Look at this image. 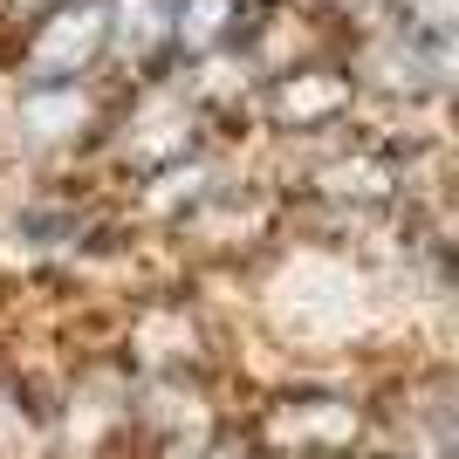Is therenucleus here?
<instances>
[{
    "label": "nucleus",
    "instance_id": "423d86ee",
    "mask_svg": "<svg viewBox=\"0 0 459 459\" xmlns=\"http://www.w3.org/2000/svg\"><path fill=\"white\" fill-rule=\"evenodd\" d=\"M247 0H172V28H165V48H178L186 62H206L220 48L240 41L247 28Z\"/></svg>",
    "mask_w": 459,
    "mask_h": 459
},
{
    "label": "nucleus",
    "instance_id": "f257e3e1",
    "mask_svg": "<svg viewBox=\"0 0 459 459\" xmlns=\"http://www.w3.org/2000/svg\"><path fill=\"white\" fill-rule=\"evenodd\" d=\"M110 56V0H48L21 41V82H82Z\"/></svg>",
    "mask_w": 459,
    "mask_h": 459
},
{
    "label": "nucleus",
    "instance_id": "6e6552de",
    "mask_svg": "<svg viewBox=\"0 0 459 459\" xmlns=\"http://www.w3.org/2000/svg\"><path fill=\"white\" fill-rule=\"evenodd\" d=\"M398 7V28L425 48H453V28H459V0H391Z\"/></svg>",
    "mask_w": 459,
    "mask_h": 459
},
{
    "label": "nucleus",
    "instance_id": "39448f33",
    "mask_svg": "<svg viewBox=\"0 0 459 459\" xmlns=\"http://www.w3.org/2000/svg\"><path fill=\"white\" fill-rule=\"evenodd\" d=\"M308 186L323 192V199H336V206H384V199L398 192V172H391L384 152L350 144V152H329L323 165L308 172Z\"/></svg>",
    "mask_w": 459,
    "mask_h": 459
},
{
    "label": "nucleus",
    "instance_id": "20e7f679",
    "mask_svg": "<svg viewBox=\"0 0 459 459\" xmlns=\"http://www.w3.org/2000/svg\"><path fill=\"white\" fill-rule=\"evenodd\" d=\"M199 158V103L192 96H152L144 110H131V131H124V165H144V172H172Z\"/></svg>",
    "mask_w": 459,
    "mask_h": 459
},
{
    "label": "nucleus",
    "instance_id": "0eeeda50",
    "mask_svg": "<svg viewBox=\"0 0 459 459\" xmlns=\"http://www.w3.org/2000/svg\"><path fill=\"white\" fill-rule=\"evenodd\" d=\"M165 28H172V0H110V48L124 41V56L165 48Z\"/></svg>",
    "mask_w": 459,
    "mask_h": 459
},
{
    "label": "nucleus",
    "instance_id": "1a4fd4ad",
    "mask_svg": "<svg viewBox=\"0 0 459 459\" xmlns=\"http://www.w3.org/2000/svg\"><path fill=\"white\" fill-rule=\"evenodd\" d=\"M316 7H329V14H350V21H364L370 7H384V0H316Z\"/></svg>",
    "mask_w": 459,
    "mask_h": 459
},
{
    "label": "nucleus",
    "instance_id": "f03ea898",
    "mask_svg": "<svg viewBox=\"0 0 459 459\" xmlns=\"http://www.w3.org/2000/svg\"><path fill=\"white\" fill-rule=\"evenodd\" d=\"M350 103H357V82L343 62H295V69H274L261 82V117L295 137L329 131L336 117H350Z\"/></svg>",
    "mask_w": 459,
    "mask_h": 459
},
{
    "label": "nucleus",
    "instance_id": "9d476101",
    "mask_svg": "<svg viewBox=\"0 0 459 459\" xmlns=\"http://www.w3.org/2000/svg\"><path fill=\"white\" fill-rule=\"evenodd\" d=\"M247 7H281V0H247Z\"/></svg>",
    "mask_w": 459,
    "mask_h": 459
},
{
    "label": "nucleus",
    "instance_id": "7ed1b4c3",
    "mask_svg": "<svg viewBox=\"0 0 459 459\" xmlns=\"http://www.w3.org/2000/svg\"><path fill=\"white\" fill-rule=\"evenodd\" d=\"M350 82L384 96V103H425V96L446 90V48H425V41H411L398 28L391 41H370L364 62L350 69Z\"/></svg>",
    "mask_w": 459,
    "mask_h": 459
}]
</instances>
